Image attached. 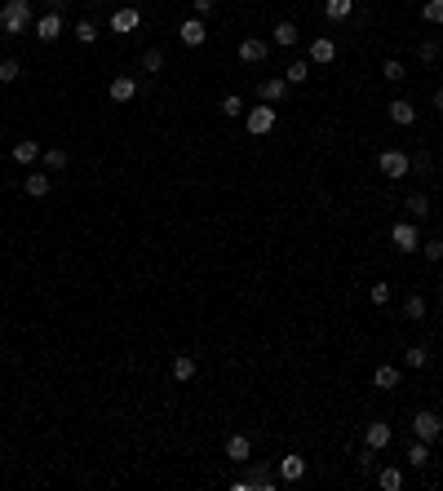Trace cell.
<instances>
[{"instance_id": "2", "label": "cell", "mask_w": 443, "mask_h": 491, "mask_svg": "<svg viewBox=\"0 0 443 491\" xmlns=\"http://www.w3.org/2000/svg\"><path fill=\"white\" fill-rule=\"evenodd\" d=\"M244 129H249L253 137H266L270 129H275V107H253V111H244Z\"/></svg>"}, {"instance_id": "34", "label": "cell", "mask_w": 443, "mask_h": 491, "mask_svg": "<svg viewBox=\"0 0 443 491\" xmlns=\"http://www.w3.org/2000/svg\"><path fill=\"white\" fill-rule=\"evenodd\" d=\"M417 58H421V62H435V58H439V40H421V44H417Z\"/></svg>"}, {"instance_id": "1", "label": "cell", "mask_w": 443, "mask_h": 491, "mask_svg": "<svg viewBox=\"0 0 443 491\" xmlns=\"http://www.w3.org/2000/svg\"><path fill=\"white\" fill-rule=\"evenodd\" d=\"M31 27V0H9L0 9V36H23Z\"/></svg>"}, {"instance_id": "12", "label": "cell", "mask_w": 443, "mask_h": 491, "mask_svg": "<svg viewBox=\"0 0 443 491\" xmlns=\"http://www.w3.org/2000/svg\"><path fill=\"white\" fill-rule=\"evenodd\" d=\"M279 478H284V483H301V478H306V460H301L297 451H288V456L279 460Z\"/></svg>"}, {"instance_id": "19", "label": "cell", "mask_w": 443, "mask_h": 491, "mask_svg": "<svg viewBox=\"0 0 443 491\" xmlns=\"http://www.w3.org/2000/svg\"><path fill=\"white\" fill-rule=\"evenodd\" d=\"M270 40H275L279 49H293V44H297V27L293 23H279L275 31H270Z\"/></svg>"}, {"instance_id": "27", "label": "cell", "mask_w": 443, "mask_h": 491, "mask_svg": "<svg viewBox=\"0 0 443 491\" xmlns=\"http://www.w3.org/2000/svg\"><path fill=\"white\" fill-rule=\"evenodd\" d=\"M306 75H310V58H306V62H288V67H284V80H288V84H301Z\"/></svg>"}, {"instance_id": "44", "label": "cell", "mask_w": 443, "mask_h": 491, "mask_svg": "<svg viewBox=\"0 0 443 491\" xmlns=\"http://www.w3.org/2000/svg\"><path fill=\"white\" fill-rule=\"evenodd\" d=\"M0 336H5V328H0Z\"/></svg>"}, {"instance_id": "36", "label": "cell", "mask_w": 443, "mask_h": 491, "mask_svg": "<svg viewBox=\"0 0 443 491\" xmlns=\"http://www.w3.org/2000/svg\"><path fill=\"white\" fill-rule=\"evenodd\" d=\"M430 168H435L430 150H417V155H412V173H430Z\"/></svg>"}, {"instance_id": "28", "label": "cell", "mask_w": 443, "mask_h": 491, "mask_svg": "<svg viewBox=\"0 0 443 491\" xmlns=\"http://www.w3.org/2000/svg\"><path fill=\"white\" fill-rule=\"evenodd\" d=\"M403 319H426V297H408L403 301Z\"/></svg>"}, {"instance_id": "18", "label": "cell", "mask_w": 443, "mask_h": 491, "mask_svg": "<svg viewBox=\"0 0 443 491\" xmlns=\"http://www.w3.org/2000/svg\"><path fill=\"white\" fill-rule=\"evenodd\" d=\"M426 460H430V442L412 438V442H408V465H412V469H426Z\"/></svg>"}, {"instance_id": "16", "label": "cell", "mask_w": 443, "mask_h": 491, "mask_svg": "<svg viewBox=\"0 0 443 491\" xmlns=\"http://www.w3.org/2000/svg\"><path fill=\"white\" fill-rule=\"evenodd\" d=\"M377 487H381V491H403V469L399 465L377 469Z\"/></svg>"}, {"instance_id": "40", "label": "cell", "mask_w": 443, "mask_h": 491, "mask_svg": "<svg viewBox=\"0 0 443 491\" xmlns=\"http://www.w3.org/2000/svg\"><path fill=\"white\" fill-rule=\"evenodd\" d=\"M372 301L385 306V301H390V283H372Z\"/></svg>"}, {"instance_id": "13", "label": "cell", "mask_w": 443, "mask_h": 491, "mask_svg": "<svg viewBox=\"0 0 443 491\" xmlns=\"http://www.w3.org/2000/svg\"><path fill=\"white\" fill-rule=\"evenodd\" d=\"M270 44L257 40V36H249V40H240V62H266Z\"/></svg>"}, {"instance_id": "39", "label": "cell", "mask_w": 443, "mask_h": 491, "mask_svg": "<svg viewBox=\"0 0 443 491\" xmlns=\"http://www.w3.org/2000/svg\"><path fill=\"white\" fill-rule=\"evenodd\" d=\"M421 252H426V261H439V257H443V239H430V243H421Z\"/></svg>"}, {"instance_id": "7", "label": "cell", "mask_w": 443, "mask_h": 491, "mask_svg": "<svg viewBox=\"0 0 443 491\" xmlns=\"http://www.w3.org/2000/svg\"><path fill=\"white\" fill-rule=\"evenodd\" d=\"M333 58H337L333 36H319V40H310V67H328Z\"/></svg>"}, {"instance_id": "10", "label": "cell", "mask_w": 443, "mask_h": 491, "mask_svg": "<svg viewBox=\"0 0 443 491\" xmlns=\"http://www.w3.org/2000/svg\"><path fill=\"white\" fill-rule=\"evenodd\" d=\"M107 93H111V102H134L138 98V80H134V75H116Z\"/></svg>"}, {"instance_id": "43", "label": "cell", "mask_w": 443, "mask_h": 491, "mask_svg": "<svg viewBox=\"0 0 443 491\" xmlns=\"http://www.w3.org/2000/svg\"><path fill=\"white\" fill-rule=\"evenodd\" d=\"M435 111H443V89H435Z\"/></svg>"}, {"instance_id": "32", "label": "cell", "mask_w": 443, "mask_h": 491, "mask_svg": "<svg viewBox=\"0 0 443 491\" xmlns=\"http://www.w3.org/2000/svg\"><path fill=\"white\" fill-rule=\"evenodd\" d=\"M381 75H385V80H394V84H399V80H403V75H408V71H403V62H399V58H385Z\"/></svg>"}, {"instance_id": "25", "label": "cell", "mask_w": 443, "mask_h": 491, "mask_svg": "<svg viewBox=\"0 0 443 491\" xmlns=\"http://www.w3.org/2000/svg\"><path fill=\"white\" fill-rule=\"evenodd\" d=\"M173 376H177V381H191V376H195V358L191 354H177L173 358Z\"/></svg>"}, {"instance_id": "14", "label": "cell", "mask_w": 443, "mask_h": 491, "mask_svg": "<svg viewBox=\"0 0 443 491\" xmlns=\"http://www.w3.org/2000/svg\"><path fill=\"white\" fill-rule=\"evenodd\" d=\"M249 456H253V442L244 438V434L226 438V460H235V465H249Z\"/></svg>"}, {"instance_id": "29", "label": "cell", "mask_w": 443, "mask_h": 491, "mask_svg": "<svg viewBox=\"0 0 443 491\" xmlns=\"http://www.w3.org/2000/svg\"><path fill=\"white\" fill-rule=\"evenodd\" d=\"M408 213H412V217H426V213H430V200H426L421 191H412V195H408Z\"/></svg>"}, {"instance_id": "20", "label": "cell", "mask_w": 443, "mask_h": 491, "mask_svg": "<svg viewBox=\"0 0 443 491\" xmlns=\"http://www.w3.org/2000/svg\"><path fill=\"white\" fill-rule=\"evenodd\" d=\"M23 186H27V195H31V200H45V195H49V186H53V182H49V177H45V173H31V177H27Z\"/></svg>"}, {"instance_id": "3", "label": "cell", "mask_w": 443, "mask_h": 491, "mask_svg": "<svg viewBox=\"0 0 443 491\" xmlns=\"http://www.w3.org/2000/svg\"><path fill=\"white\" fill-rule=\"evenodd\" d=\"M377 168H381V177H408L412 155H403V150H381V155H377Z\"/></svg>"}, {"instance_id": "8", "label": "cell", "mask_w": 443, "mask_h": 491, "mask_svg": "<svg viewBox=\"0 0 443 491\" xmlns=\"http://www.w3.org/2000/svg\"><path fill=\"white\" fill-rule=\"evenodd\" d=\"M177 36H182V44H186V49H200V44L209 40V27H204L200 18H186V23H182V31H177Z\"/></svg>"}, {"instance_id": "24", "label": "cell", "mask_w": 443, "mask_h": 491, "mask_svg": "<svg viewBox=\"0 0 443 491\" xmlns=\"http://www.w3.org/2000/svg\"><path fill=\"white\" fill-rule=\"evenodd\" d=\"M45 168H49V173H62V168H67V150L49 146V150H45Z\"/></svg>"}, {"instance_id": "38", "label": "cell", "mask_w": 443, "mask_h": 491, "mask_svg": "<svg viewBox=\"0 0 443 491\" xmlns=\"http://www.w3.org/2000/svg\"><path fill=\"white\" fill-rule=\"evenodd\" d=\"M142 67H147V71H160V67H164V53H160V49H147V53H142Z\"/></svg>"}, {"instance_id": "33", "label": "cell", "mask_w": 443, "mask_h": 491, "mask_svg": "<svg viewBox=\"0 0 443 491\" xmlns=\"http://www.w3.org/2000/svg\"><path fill=\"white\" fill-rule=\"evenodd\" d=\"M403 358H408V367H426V363H430V350H426V345H412Z\"/></svg>"}, {"instance_id": "17", "label": "cell", "mask_w": 443, "mask_h": 491, "mask_svg": "<svg viewBox=\"0 0 443 491\" xmlns=\"http://www.w3.org/2000/svg\"><path fill=\"white\" fill-rule=\"evenodd\" d=\"M134 27H138V9H134V5L111 14V31H134Z\"/></svg>"}, {"instance_id": "31", "label": "cell", "mask_w": 443, "mask_h": 491, "mask_svg": "<svg viewBox=\"0 0 443 491\" xmlns=\"http://www.w3.org/2000/svg\"><path fill=\"white\" fill-rule=\"evenodd\" d=\"M421 18H426V23H443V0H426V5H421Z\"/></svg>"}, {"instance_id": "35", "label": "cell", "mask_w": 443, "mask_h": 491, "mask_svg": "<svg viewBox=\"0 0 443 491\" xmlns=\"http://www.w3.org/2000/svg\"><path fill=\"white\" fill-rule=\"evenodd\" d=\"M18 75H23V71H18V62H14V58H5V62H0V84H14Z\"/></svg>"}, {"instance_id": "42", "label": "cell", "mask_w": 443, "mask_h": 491, "mask_svg": "<svg viewBox=\"0 0 443 491\" xmlns=\"http://www.w3.org/2000/svg\"><path fill=\"white\" fill-rule=\"evenodd\" d=\"M45 5H49V9H58V14H62V5H67V0H45Z\"/></svg>"}, {"instance_id": "6", "label": "cell", "mask_w": 443, "mask_h": 491, "mask_svg": "<svg viewBox=\"0 0 443 491\" xmlns=\"http://www.w3.org/2000/svg\"><path fill=\"white\" fill-rule=\"evenodd\" d=\"M36 36H40L45 44H49V40H58V36H62V14H58V9H45V14L36 18Z\"/></svg>"}, {"instance_id": "22", "label": "cell", "mask_w": 443, "mask_h": 491, "mask_svg": "<svg viewBox=\"0 0 443 491\" xmlns=\"http://www.w3.org/2000/svg\"><path fill=\"white\" fill-rule=\"evenodd\" d=\"M372 385H377V390H394V385H399V367H377Z\"/></svg>"}, {"instance_id": "21", "label": "cell", "mask_w": 443, "mask_h": 491, "mask_svg": "<svg viewBox=\"0 0 443 491\" xmlns=\"http://www.w3.org/2000/svg\"><path fill=\"white\" fill-rule=\"evenodd\" d=\"M324 9H328V18H333V23H342V18L355 14V0H324Z\"/></svg>"}, {"instance_id": "23", "label": "cell", "mask_w": 443, "mask_h": 491, "mask_svg": "<svg viewBox=\"0 0 443 491\" xmlns=\"http://www.w3.org/2000/svg\"><path fill=\"white\" fill-rule=\"evenodd\" d=\"M36 155H40V142H14V159L18 164H31Z\"/></svg>"}, {"instance_id": "9", "label": "cell", "mask_w": 443, "mask_h": 491, "mask_svg": "<svg viewBox=\"0 0 443 491\" xmlns=\"http://www.w3.org/2000/svg\"><path fill=\"white\" fill-rule=\"evenodd\" d=\"M385 116H390V124H399V129H408L412 120H417V107L412 102H403V98H394L390 107H385Z\"/></svg>"}, {"instance_id": "11", "label": "cell", "mask_w": 443, "mask_h": 491, "mask_svg": "<svg viewBox=\"0 0 443 491\" xmlns=\"http://www.w3.org/2000/svg\"><path fill=\"white\" fill-rule=\"evenodd\" d=\"M284 93H288V80H284V75H275V80H262V84H257V98L270 102V107H275V102H284Z\"/></svg>"}, {"instance_id": "15", "label": "cell", "mask_w": 443, "mask_h": 491, "mask_svg": "<svg viewBox=\"0 0 443 491\" xmlns=\"http://www.w3.org/2000/svg\"><path fill=\"white\" fill-rule=\"evenodd\" d=\"M390 438H394V434H390V425H385V421H372V425H364V442H368V447H377V451H381V447H385Z\"/></svg>"}, {"instance_id": "5", "label": "cell", "mask_w": 443, "mask_h": 491, "mask_svg": "<svg viewBox=\"0 0 443 491\" xmlns=\"http://www.w3.org/2000/svg\"><path fill=\"white\" fill-rule=\"evenodd\" d=\"M390 239H394V248H399V252H417L421 248V235H417V226H412V222H394L390 226Z\"/></svg>"}, {"instance_id": "30", "label": "cell", "mask_w": 443, "mask_h": 491, "mask_svg": "<svg viewBox=\"0 0 443 491\" xmlns=\"http://www.w3.org/2000/svg\"><path fill=\"white\" fill-rule=\"evenodd\" d=\"M244 111H249V107H244V98H240V93L222 98V116H244Z\"/></svg>"}, {"instance_id": "26", "label": "cell", "mask_w": 443, "mask_h": 491, "mask_svg": "<svg viewBox=\"0 0 443 491\" xmlns=\"http://www.w3.org/2000/svg\"><path fill=\"white\" fill-rule=\"evenodd\" d=\"M249 491H275V478H270L266 469H253L249 474Z\"/></svg>"}, {"instance_id": "41", "label": "cell", "mask_w": 443, "mask_h": 491, "mask_svg": "<svg viewBox=\"0 0 443 491\" xmlns=\"http://www.w3.org/2000/svg\"><path fill=\"white\" fill-rule=\"evenodd\" d=\"M191 5H195V14L204 18V14H213V5H218V0H191Z\"/></svg>"}, {"instance_id": "4", "label": "cell", "mask_w": 443, "mask_h": 491, "mask_svg": "<svg viewBox=\"0 0 443 491\" xmlns=\"http://www.w3.org/2000/svg\"><path fill=\"white\" fill-rule=\"evenodd\" d=\"M443 434V421L435 416V412H417L412 416V438H421V442H435Z\"/></svg>"}, {"instance_id": "37", "label": "cell", "mask_w": 443, "mask_h": 491, "mask_svg": "<svg viewBox=\"0 0 443 491\" xmlns=\"http://www.w3.org/2000/svg\"><path fill=\"white\" fill-rule=\"evenodd\" d=\"M75 40H80V44H93V40H98V27H93V23H80V27H75Z\"/></svg>"}]
</instances>
